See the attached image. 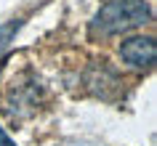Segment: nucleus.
Returning <instances> with one entry per match:
<instances>
[{
  "label": "nucleus",
  "instance_id": "1",
  "mask_svg": "<svg viewBox=\"0 0 157 146\" xmlns=\"http://www.w3.org/2000/svg\"><path fill=\"white\" fill-rule=\"evenodd\" d=\"M149 19H152V8L147 0H107L93 16L91 29L101 37H109L144 27Z\"/></svg>",
  "mask_w": 157,
  "mask_h": 146
},
{
  "label": "nucleus",
  "instance_id": "4",
  "mask_svg": "<svg viewBox=\"0 0 157 146\" xmlns=\"http://www.w3.org/2000/svg\"><path fill=\"white\" fill-rule=\"evenodd\" d=\"M0 146H16L13 141H11V136H8V133H6L3 128H0Z\"/></svg>",
  "mask_w": 157,
  "mask_h": 146
},
{
  "label": "nucleus",
  "instance_id": "2",
  "mask_svg": "<svg viewBox=\"0 0 157 146\" xmlns=\"http://www.w3.org/2000/svg\"><path fill=\"white\" fill-rule=\"evenodd\" d=\"M120 56H123L125 64L136 66V69H149L157 58V45H155L152 37L136 35V37H128L120 45Z\"/></svg>",
  "mask_w": 157,
  "mask_h": 146
},
{
  "label": "nucleus",
  "instance_id": "3",
  "mask_svg": "<svg viewBox=\"0 0 157 146\" xmlns=\"http://www.w3.org/2000/svg\"><path fill=\"white\" fill-rule=\"evenodd\" d=\"M19 29H21V21H19V19L0 24V58L6 56V51L11 48V43H13V37H16Z\"/></svg>",
  "mask_w": 157,
  "mask_h": 146
}]
</instances>
